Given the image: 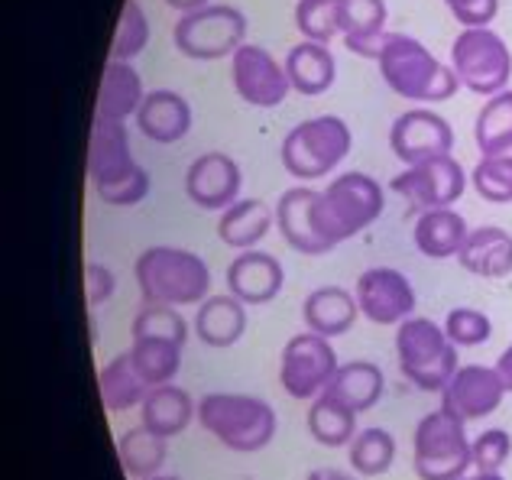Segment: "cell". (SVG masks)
Segmentation results:
<instances>
[{
	"label": "cell",
	"instance_id": "obj_38",
	"mask_svg": "<svg viewBox=\"0 0 512 480\" xmlns=\"http://www.w3.org/2000/svg\"><path fill=\"white\" fill-rule=\"evenodd\" d=\"M150 17L140 7V0H127L124 10H120L117 30H114V43H111V59L117 62H133L140 52L150 46Z\"/></svg>",
	"mask_w": 512,
	"mask_h": 480
},
{
	"label": "cell",
	"instance_id": "obj_25",
	"mask_svg": "<svg viewBox=\"0 0 512 480\" xmlns=\"http://www.w3.org/2000/svg\"><path fill=\"white\" fill-rule=\"evenodd\" d=\"M282 65H286L292 91H299L305 98L325 95V91L334 85V78H338V62H334L331 46L312 43V39L295 43Z\"/></svg>",
	"mask_w": 512,
	"mask_h": 480
},
{
	"label": "cell",
	"instance_id": "obj_22",
	"mask_svg": "<svg viewBox=\"0 0 512 480\" xmlns=\"http://www.w3.org/2000/svg\"><path fill=\"white\" fill-rule=\"evenodd\" d=\"M302 318L308 331H315L321 338H341L350 328L357 325L360 305L357 296L344 286H321L315 292H308V299L302 305Z\"/></svg>",
	"mask_w": 512,
	"mask_h": 480
},
{
	"label": "cell",
	"instance_id": "obj_5",
	"mask_svg": "<svg viewBox=\"0 0 512 480\" xmlns=\"http://www.w3.org/2000/svg\"><path fill=\"white\" fill-rule=\"evenodd\" d=\"M198 425L237 455L263 451L276 438V409L260 396L208 393L198 399Z\"/></svg>",
	"mask_w": 512,
	"mask_h": 480
},
{
	"label": "cell",
	"instance_id": "obj_7",
	"mask_svg": "<svg viewBox=\"0 0 512 480\" xmlns=\"http://www.w3.org/2000/svg\"><path fill=\"white\" fill-rule=\"evenodd\" d=\"M396 360L402 377L425 393H441L454 377V370L461 367L457 348L444 335V328L419 315L396 325Z\"/></svg>",
	"mask_w": 512,
	"mask_h": 480
},
{
	"label": "cell",
	"instance_id": "obj_26",
	"mask_svg": "<svg viewBox=\"0 0 512 480\" xmlns=\"http://www.w3.org/2000/svg\"><path fill=\"white\" fill-rule=\"evenodd\" d=\"M143 98H146V88H143L140 72L133 69V62L107 59L101 88H98V104H94V117H107V120L137 117Z\"/></svg>",
	"mask_w": 512,
	"mask_h": 480
},
{
	"label": "cell",
	"instance_id": "obj_12",
	"mask_svg": "<svg viewBox=\"0 0 512 480\" xmlns=\"http://www.w3.org/2000/svg\"><path fill=\"white\" fill-rule=\"evenodd\" d=\"M389 189L422 215L428 208H454V202H461V195L467 192V172L454 156H438L406 166L389 182Z\"/></svg>",
	"mask_w": 512,
	"mask_h": 480
},
{
	"label": "cell",
	"instance_id": "obj_2",
	"mask_svg": "<svg viewBox=\"0 0 512 480\" xmlns=\"http://www.w3.org/2000/svg\"><path fill=\"white\" fill-rule=\"evenodd\" d=\"M376 65H380L383 82L389 85L393 95L406 98L412 104H425V108L451 101L457 95V88H461L451 65L435 59L425 43H419V39L406 33L386 36Z\"/></svg>",
	"mask_w": 512,
	"mask_h": 480
},
{
	"label": "cell",
	"instance_id": "obj_15",
	"mask_svg": "<svg viewBox=\"0 0 512 480\" xmlns=\"http://www.w3.org/2000/svg\"><path fill=\"white\" fill-rule=\"evenodd\" d=\"M354 296L360 315L373 325H402L415 315V302H419L409 276L393 266H373V270L360 273Z\"/></svg>",
	"mask_w": 512,
	"mask_h": 480
},
{
	"label": "cell",
	"instance_id": "obj_17",
	"mask_svg": "<svg viewBox=\"0 0 512 480\" xmlns=\"http://www.w3.org/2000/svg\"><path fill=\"white\" fill-rule=\"evenodd\" d=\"M240 189H244V172H240L237 159L227 153H201L185 169V195L192 198V205L205 211H224L231 208Z\"/></svg>",
	"mask_w": 512,
	"mask_h": 480
},
{
	"label": "cell",
	"instance_id": "obj_21",
	"mask_svg": "<svg viewBox=\"0 0 512 480\" xmlns=\"http://www.w3.org/2000/svg\"><path fill=\"white\" fill-rule=\"evenodd\" d=\"M386 20L389 7L386 0H341V36L350 52L363 59H380V49L386 43Z\"/></svg>",
	"mask_w": 512,
	"mask_h": 480
},
{
	"label": "cell",
	"instance_id": "obj_27",
	"mask_svg": "<svg viewBox=\"0 0 512 480\" xmlns=\"http://www.w3.org/2000/svg\"><path fill=\"white\" fill-rule=\"evenodd\" d=\"M192 331L208 348H234L247 331V305L234 299L231 292L227 296H208L198 305Z\"/></svg>",
	"mask_w": 512,
	"mask_h": 480
},
{
	"label": "cell",
	"instance_id": "obj_30",
	"mask_svg": "<svg viewBox=\"0 0 512 480\" xmlns=\"http://www.w3.org/2000/svg\"><path fill=\"white\" fill-rule=\"evenodd\" d=\"M383 390H386V377L373 360H347V364L338 367L325 393L341 399L344 406H350L360 416V412H367L380 403Z\"/></svg>",
	"mask_w": 512,
	"mask_h": 480
},
{
	"label": "cell",
	"instance_id": "obj_47",
	"mask_svg": "<svg viewBox=\"0 0 512 480\" xmlns=\"http://www.w3.org/2000/svg\"><path fill=\"white\" fill-rule=\"evenodd\" d=\"M166 4H169L172 10H179V13H192V10L208 7L211 0H166Z\"/></svg>",
	"mask_w": 512,
	"mask_h": 480
},
{
	"label": "cell",
	"instance_id": "obj_3",
	"mask_svg": "<svg viewBox=\"0 0 512 480\" xmlns=\"http://www.w3.org/2000/svg\"><path fill=\"white\" fill-rule=\"evenodd\" d=\"M383 208H386V192L380 182L357 169L341 172L315 198V215H312L315 234L328 250H334L344 240L367 231L383 215Z\"/></svg>",
	"mask_w": 512,
	"mask_h": 480
},
{
	"label": "cell",
	"instance_id": "obj_42",
	"mask_svg": "<svg viewBox=\"0 0 512 480\" xmlns=\"http://www.w3.org/2000/svg\"><path fill=\"white\" fill-rule=\"evenodd\" d=\"M470 458L474 471H503V464L512 458V435L506 429H483L477 438H470Z\"/></svg>",
	"mask_w": 512,
	"mask_h": 480
},
{
	"label": "cell",
	"instance_id": "obj_34",
	"mask_svg": "<svg viewBox=\"0 0 512 480\" xmlns=\"http://www.w3.org/2000/svg\"><path fill=\"white\" fill-rule=\"evenodd\" d=\"M347 461L354 474L360 477H383L396 461V438L389 429L370 425L354 435V442L347 445Z\"/></svg>",
	"mask_w": 512,
	"mask_h": 480
},
{
	"label": "cell",
	"instance_id": "obj_31",
	"mask_svg": "<svg viewBox=\"0 0 512 480\" xmlns=\"http://www.w3.org/2000/svg\"><path fill=\"white\" fill-rule=\"evenodd\" d=\"M98 386H101V399L107 412H127V409H140L150 386L133 367L130 351L111 357L98 373Z\"/></svg>",
	"mask_w": 512,
	"mask_h": 480
},
{
	"label": "cell",
	"instance_id": "obj_46",
	"mask_svg": "<svg viewBox=\"0 0 512 480\" xmlns=\"http://www.w3.org/2000/svg\"><path fill=\"white\" fill-rule=\"evenodd\" d=\"M308 480H357V477H350L338 468H318V471L308 474Z\"/></svg>",
	"mask_w": 512,
	"mask_h": 480
},
{
	"label": "cell",
	"instance_id": "obj_18",
	"mask_svg": "<svg viewBox=\"0 0 512 480\" xmlns=\"http://www.w3.org/2000/svg\"><path fill=\"white\" fill-rule=\"evenodd\" d=\"M282 283H286V270L266 250H240L227 266V292L244 305L273 302L282 292Z\"/></svg>",
	"mask_w": 512,
	"mask_h": 480
},
{
	"label": "cell",
	"instance_id": "obj_41",
	"mask_svg": "<svg viewBox=\"0 0 512 480\" xmlns=\"http://www.w3.org/2000/svg\"><path fill=\"white\" fill-rule=\"evenodd\" d=\"M444 335L451 338L454 348H480L493 335V322L480 309H451L444 315Z\"/></svg>",
	"mask_w": 512,
	"mask_h": 480
},
{
	"label": "cell",
	"instance_id": "obj_43",
	"mask_svg": "<svg viewBox=\"0 0 512 480\" xmlns=\"http://www.w3.org/2000/svg\"><path fill=\"white\" fill-rule=\"evenodd\" d=\"M451 17L470 30V26H490L500 13V0H444Z\"/></svg>",
	"mask_w": 512,
	"mask_h": 480
},
{
	"label": "cell",
	"instance_id": "obj_48",
	"mask_svg": "<svg viewBox=\"0 0 512 480\" xmlns=\"http://www.w3.org/2000/svg\"><path fill=\"white\" fill-rule=\"evenodd\" d=\"M461 480H506V477L500 471H477V474H467Z\"/></svg>",
	"mask_w": 512,
	"mask_h": 480
},
{
	"label": "cell",
	"instance_id": "obj_1",
	"mask_svg": "<svg viewBox=\"0 0 512 480\" xmlns=\"http://www.w3.org/2000/svg\"><path fill=\"white\" fill-rule=\"evenodd\" d=\"M88 179L94 195L104 205L133 208L150 195V172H146L130 150L127 120L94 117L88 143Z\"/></svg>",
	"mask_w": 512,
	"mask_h": 480
},
{
	"label": "cell",
	"instance_id": "obj_16",
	"mask_svg": "<svg viewBox=\"0 0 512 480\" xmlns=\"http://www.w3.org/2000/svg\"><path fill=\"white\" fill-rule=\"evenodd\" d=\"M506 393L509 390L500 373H496V367L461 364L454 370V377L448 380V386L441 390V406L454 412L457 419L477 422V419L493 416V412L503 406Z\"/></svg>",
	"mask_w": 512,
	"mask_h": 480
},
{
	"label": "cell",
	"instance_id": "obj_29",
	"mask_svg": "<svg viewBox=\"0 0 512 480\" xmlns=\"http://www.w3.org/2000/svg\"><path fill=\"white\" fill-rule=\"evenodd\" d=\"M276 221V211L260 198H237L231 208L221 211L218 218V237L227 247L237 250H253L260 240L269 234Z\"/></svg>",
	"mask_w": 512,
	"mask_h": 480
},
{
	"label": "cell",
	"instance_id": "obj_19",
	"mask_svg": "<svg viewBox=\"0 0 512 480\" xmlns=\"http://www.w3.org/2000/svg\"><path fill=\"white\" fill-rule=\"evenodd\" d=\"M137 130L153 143H179L192 130V104L172 88H153L137 111Z\"/></svg>",
	"mask_w": 512,
	"mask_h": 480
},
{
	"label": "cell",
	"instance_id": "obj_8",
	"mask_svg": "<svg viewBox=\"0 0 512 480\" xmlns=\"http://www.w3.org/2000/svg\"><path fill=\"white\" fill-rule=\"evenodd\" d=\"M412 468L419 480H461L474 468L470 458L467 422L444 406L431 409L415 425L412 435Z\"/></svg>",
	"mask_w": 512,
	"mask_h": 480
},
{
	"label": "cell",
	"instance_id": "obj_24",
	"mask_svg": "<svg viewBox=\"0 0 512 480\" xmlns=\"http://www.w3.org/2000/svg\"><path fill=\"white\" fill-rule=\"evenodd\" d=\"M195 419H198L195 399L188 396V390H182V386H175V383L150 386V393H146L143 406H140V425H146V429L163 435V438L182 435Z\"/></svg>",
	"mask_w": 512,
	"mask_h": 480
},
{
	"label": "cell",
	"instance_id": "obj_10",
	"mask_svg": "<svg viewBox=\"0 0 512 480\" xmlns=\"http://www.w3.org/2000/svg\"><path fill=\"white\" fill-rule=\"evenodd\" d=\"M175 49L195 62L227 59L244 46L247 39V17L240 7L231 4H208L201 10L182 13L172 30Z\"/></svg>",
	"mask_w": 512,
	"mask_h": 480
},
{
	"label": "cell",
	"instance_id": "obj_20",
	"mask_svg": "<svg viewBox=\"0 0 512 480\" xmlns=\"http://www.w3.org/2000/svg\"><path fill=\"white\" fill-rule=\"evenodd\" d=\"M315 198L318 189H305V185H295V189H286L276 202V228L282 234V240L305 253V257H321L328 253V247L321 244V237L315 234Z\"/></svg>",
	"mask_w": 512,
	"mask_h": 480
},
{
	"label": "cell",
	"instance_id": "obj_32",
	"mask_svg": "<svg viewBox=\"0 0 512 480\" xmlns=\"http://www.w3.org/2000/svg\"><path fill=\"white\" fill-rule=\"evenodd\" d=\"M117 458H120V468L130 477H137V480L156 477L169 458V438L150 432L146 425H133V429H127L117 438Z\"/></svg>",
	"mask_w": 512,
	"mask_h": 480
},
{
	"label": "cell",
	"instance_id": "obj_6",
	"mask_svg": "<svg viewBox=\"0 0 512 480\" xmlns=\"http://www.w3.org/2000/svg\"><path fill=\"white\" fill-rule=\"evenodd\" d=\"M350 146H354V137H350L347 120L338 114H318L286 133L279 159L292 179L315 182L344 163L350 156Z\"/></svg>",
	"mask_w": 512,
	"mask_h": 480
},
{
	"label": "cell",
	"instance_id": "obj_45",
	"mask_svg": "<svg viewBox=\"0 0 512 480\" xmlns=\"http://www.w3.org/2000/svg\"><path fill=\"white\" fill-rule=\"evenodd\" d=\"M496 373H500V377H503V383H506V390L512 393V344H509V348L500 354V360H496Z\"/></svg>",
	"mask_w": 512,
	"mask_h": 480
},
{
	"label": "cell",
	"instance_id": "obj_39",
	"mask_svg": "<svg viewBox=\"0 0 512 480\" xmlns=\"http://www.w3.org/2000/svg\"><path fill=\"white\" fill-rule=\"evenodd\" d=\"M295 26H299L302 39L331 46V39L341 36V0H299Z\"/></svg>",
	"mask_w": 512,
	"mask_h": 480
},
{
	"label": "cell",
	"instance_id": "obj_37",
	"mask_svg": "<svg viewBox=\"0 0 512 480\" xmlns=\"http://www.w3.org/2000/svg\"><path fill=\"white\" fill-rule=\"evenodd\" d=\"M470 185H474L483 202L509 205L512 202V143L503 146V150L483 153L474 172H470Z\"/></svg>",
	"mask_w": 512,
	"mask_h": 480
},
{
	"label": "cell",
	"instance_id": "obj_35",
	"mask_svg": "<svg viewBox=\"0 0 512 480\" xmlns=\"http://www.w3.org/2000/svg\"><path fill=\"white\" fill-rule=\"evenodd\" d=\"M182 344L166 341V338H133V367L146 380V386H163L172 383L175 373L182 367Z\"/></svg>",
	"mask_w": 512,
	"mask_h": 480
},
{
	"label": "cell",
	"instance_id": "obj_33",
	"mask_svg": "<svg viewBox=\"0 0 512 480\" xmlns=\"http://www.w3.org/2000/svg\"><path fill=\"white\" fill-rule=\"evenodd\" d=\"M308 432L325 448H347L357 435V412L331 393H321L308 406Z\"/></svg>",
	"mask_w": 512,
	"mask_h": 480
},
{
	"label": "cell",
	"instance_id": "obj_44",
	"mask_svg": "<svg viewBox=\"0 0 512 480\" xmlns=\"http://www.w3.org/2000/svg\"><path fill=\"white\" fill-rule=\"evenodd\" d=\"M117 289V276L111 266L104 263H85V292H88V302L91 305H104L107 299L114 296Z\"/></svg>",
	"mask_w": 512,
	"mask_h": 480
},
{
	"label": "cell",
	"instance_id": "obj_36",
	"mask_svg": "<svg viewBox=\"0 0 512 480\" xmlns=\"http://www.w3.org/2000/svg\"><path fill=\"white\" fill-rule=\"evenodd\" d=\"M474 143L480 156L503 150V146L512 143V88L483 101V108L474 120Z\"/></svg>",
	"mask_w": 512,
	"mask_h": 480
},
{
	"label": "cell",
	"instance_id": "obj_13",
	"mask_svg": "<svg viewBox=\"0 0 512 480\" xmlns=\"http://www.w3.org/2000/svg\"><path fill=\"white\" fill-rule=\"evenodd\" d=\"M389 150L406 166L425 163V159H438V156H451L454 127L448 117H441L438 111L419 104V108L402 111L393 120V127H389Z\"/></svg>",
	"mask_w": 512,
	"mask_h": 480
},
{
	"label": "cell",
	"instance_id": "obj_49",
	"mask_svg": "<svg viewBox=\"0 0 512 480\" xmlns=\"http://www.w3.org/2000/svg\"><path fill=\"white\" fill-rule=\"evenodd\" d=\"M146 480H182L179 474H156V477H146Z\"/></svg>",
	"mask_w": 512,
	"mask_h": 480
},
{
	"label": "cell",
	"instance_id": "obj_11",
	"mask_svg": "<svg viewBox=\"0 0 512 480\" xmlns=\"http://www.w3.org/2000/svg\"><path fill=\"white\" fill-rule=\"evenodd\" d=\"M341 360L331 348V338H321L315 331H302L286 341L279 357V383L292 399H308L328 390V383L338 373Z\"/></svg>",
	"mask_w": 512,
	"mask_h": 480
},
{
	"label": "cell",
	"instance_id": "obj_23",
	"mask_svg": "<svg viewBox=\"0 0 512 480\" xmlns=\"http://www.w3.org/2000/svg\"><path fill=\"white\" fill-rule=\"evenodd\" d=\"M457 263L464 266L470 276L480 279H503L512 273V234L496 224H483L467 234Z\"/></svg>",
	"mask_w": 512,
	"mask_h": 480
},
{
	"label": "cell",
	"instance_id": "obj_14",
	"mask_svg": "<svg viewBox=\"0 0 512 480\" xmlns=\"http://www.w3.org/2000/svg\"><path fill=\"white\" fill-rule=\"evenodd\" d=\"M231 78L237 95L244 98L250 108H279L292 91L286 65H282L273 52L244 43L231 56Z\"/></svg>",
	"mask_w": 512,
	"mask_h": 480
},
{
	"label": "cell",
	"instance_id": "obj_4",
	"mask_svg": "<svg viewBox=\"0 0 512 480\" xmlns=\"http://www.w3.org/2000/svg\"><path fill=\"white\" fill-rule=\"evenodd\" d=\"M143 302L156 305H201L211 296V270L195 250L156 244L146 247L133 263Z\"/></svg>",
	"mask_w": 512,
	"mask_h": 480
},
{
	"label": "cell",
	"instance_id": "obj_40",
	"mask_svg": "<svg viewBox=\"0 0 512 480\" xmlns=\"http://www.w3.org/2000/svg\"><path fill=\"white\" fill-rule=\"evenodd\" d=\"M133 338H166L185 348L188 341V322L179 315L175 305H156V302H143V309L133 318Z\"/></svg>",
	"mask_w": 512,
	"mask_h": 480
},
{
	"label": "cell",
	"instance_id": "obj_9",
	"mask_svg": "<svg viewBox=\"0 0 512 480\" xmlns=\"http://www.w3.org/2000/svg\"><path fill=\"white\" fill-rule=\"evenodd\" d=\"M451 69L461 88L480 98H493L512 82V52L509 43L490 26H470L451 43Z\"/></svg>",
	"mask_w": 512,
	"mask_h": 480
},
{
	"label": "cell",
	"instance_id": "obj_28",
	"mask_svg": "<svg viewBox=\"0 0 512 480\" xmlns=\"http://www.w3.org/2000/svg\"><path fill=\"white\" fill-rule=\"evenodd\" d=\"M467 234H470L467 221L464 215H457L454 208H428L415 218V228H412L415 247H419V253L428 260L457 257Z\"/></svg>",
	"mask_w": 512,
	"mask_h": 480
}]
</instances>
